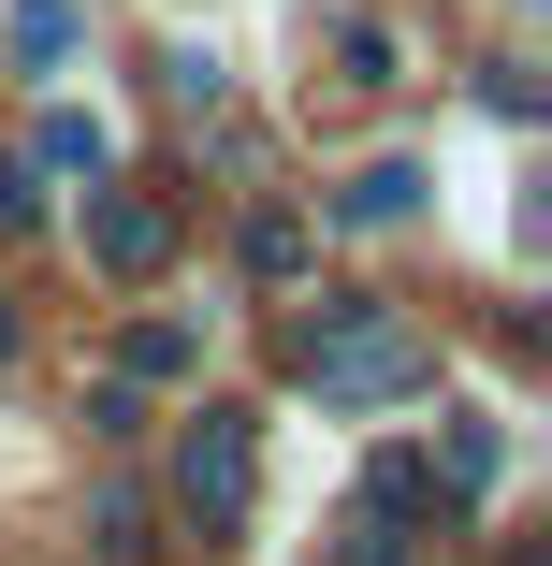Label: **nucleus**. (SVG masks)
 I'll return each instance as SVG.
<instances>
[{
  "instance_id": "4",
  "label": "nucleus",
  "mask_w": 552,
  "mask_h": 566,
  "mask_svg": "<svg viewBox=\"0 0 552 566\" xmlns=\"http://www.w3.org/2000/svg\"><path fill=\"white\" fill-rule=\"evenodd\" d=\"M73 44H87L73 0H0V59L15 73H73Z\"/></svg>"
},
{
  "instance_id": "8",
  "label": "nucleus",
  "mask_w": 552,
  "mask_h": 566,
  "mask_svg": "<svg viewBox=\"0 0 552 566\" xmlns=\"http://www.w3.org/2000/svg\"><path fill=\"white\" fill-rule=\"evenodd\" d=\"M364 509H393V523H421V509H436V465H421V450H393V465L364 480Z\"/></svg>"
},
{
  "instance_id": "6",
  "label": "nucleus",
  "mask_w": 552,
  "mask_h": 566,
  "mask_svg": "<svg viewBox=\"0 0 552 566\" xmlns=\"http://www.w3.org/2000/svg\"><path fill=\"white\" fill-rule=\"evenodd\" d=\"M335 218H364V233H393V218H421V160H364L335 189Z\"/></svg>"
},
{
  "instance_id": "12",
  "label": "nucleus",
  "mask_w": 552,
  "mask_h": 566,
  "mask_svg": "<svg viewBox=\"0 0 552 566\" xmlns=\"http://www.w3.org/2000/svg\"><path fill=\"white\" fill-rule=\"evenodd\" d=\"M30 218H44V175H30V160H0V233H30Z\"/></svg>"
},
{
  "instance_id": "1",
  "label": "nucleus",
  "mask_w": 552,
  "mask_h": 566,
  "mask_svg": "<svg viewBox=\"0 0 552 566\" xmlns=\"http://www.w3.org/2000/svg\"><path fill=\"white\" fill-rule=\"evenodd\" d=\"M291 364H305L320 407H393V392L436 378V334H421L407 305H378V291H335V305L291 334Z\"/></svg>"
},
{
  "instance_id": "9",
  "label": "nucleus",
  "mask_w": 552,
  "mask_h": 566,
  "mask_svg": "<svg viewBox=\"0 0 552 566\" xmlns=\"http://www.w3.org/2000/svg\"><path fill=\"white\" fill-rule=\"evenodd\" d=\"M335 566H407V523H393V509H350V523H335Z\"/></svg>"
},
{
  "instance_id": "7",
  "label": "nucleus",
  "mask_w": 552,
  "mask_h": 566,
  "mask_svg": "<svg viewBox=\"0 0 552 566\" xmlns=\"http://www.w3.org/2000/svg\"><path fill=\"white\" fill-rule=\"evenodd\" d=\"M189 364H204L189 319H132V334H117V378H132V392H146V378H189Z\"/></svg>"
},
{
  "instance_id": "10",
  "label": "nucleus",
  "mask_w": 552,
  "mask_h": 566,
  "mask_svg": "<svg viewBox=\"0 0 552 566\" xmlns=\"http://www.w3.org/2000/svg\"><path fill=\"white\" fill-rule=\"evenodd\" d=\"M291 262H305V218L262 203V218H248V276H291Z\"/></svg>"
},
{
  "instance_id": "2",
  "label": "nucleus",
  "mask_w": 552,
  "mask_h": 566,
  "mask_svg": "<svg viewBox=\"0 0 552 566\" xmlns=\"http://www.w3.org/2000/svg\"><path fill=\"white\" fill-rule=\"evenodd\" d=\"M248 494H262V450H248V407H204V421L175 436V509H189L204 537H233V523H248Z\"/></svg>"
},
{
  "instance_id": "5",
  "label": "nucleus",
  "mask_w": 552,
  "mask_h": 566,
  "mask_svg": "<svg viewBox=\"0 0 552 566\" xmlns=\"http://www.w3.org/2000/svg\"><path fill=\"white\" fill-rule=\"evenodd\" d=\"M30 175H87V189H102V175H117V132H102L87 102H44V132H30Z\"/></svg>"
},
{
  "instance_id": "3",
  "label": "nucleus",
  "mask_w": 552,
  "mask_h": 566,
  "mask_svg": "<svg viewBox=\"0 0 552 566\" xmlns=\"http://www.w3.org/2000/svg\"><path fill=\"white\" fill-rule=\"evenodd\" d=\"M87 262L117 276V291H146V276L175 262V203H160V189H117V175H102V189H87Z\"/></svg>"
},
{
  "instance_id": "13",
  "label": "nucleus",
  "mask_w": 552,
  "mask_h": 566,
  "mask_svg": "<svg viewBox=\"0 0 552 566\" xmlns=\"http://www.w3.org/2000/svg\"><path fill=\"white\" fill-rule=\"evenodd\" d=\"M0 364H15V291H0Z\"/></svg>"
},
{
  "instance_id": "11",
  "label": "nucleus",
  "mask_w": 552,
  "mask_h": 566,
  "mask_svg": "<svg viewBox=\"0 0 552 566\" xmlns=\"http://www.w3.org/2000/svg\"><path fill=\"white\" fill-rule=\"evenodd\" d=\"M494 465H509L494 421H451V494H494Z\"/></svg>"
}]
</instances>
